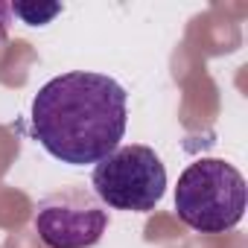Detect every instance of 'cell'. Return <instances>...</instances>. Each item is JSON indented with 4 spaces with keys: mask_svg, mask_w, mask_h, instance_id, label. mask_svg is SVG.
<instances>
[{
    "mask_svg": "<svg viewBox=\"0 0 248 248\" xmlns=\"http://www.w3.org/2000/svg\"><path fill=\"white\" fill-rule=\"evenodd\" d=\"M129 123V93L117 79L70 70L50 79L32 99V138L62 164L85 167L108 158Z\"/></svg>",
    "mask_w": 248,
    "mask_h": 248,
    "instance_id": "6da1fadb",
    "label": "cell"
},
{
    "mask_svg": "<svg viewBox=\"0 0 248 248\" xmlns=\"http://www.w3.org/2000/svg\"><path fill=\"white\" fill-rule=\"evenodd\" d=\"M248 202L242 172L222 158H199L175 187L178 219L199 233H225L239 225Z\"/></svg>",
    "mask_w": 248,
    "mask_h": 248,
    "instance_id": "7a4b0ae2",
    "label": "cell"
},
{
    "mask_svg": "<svg viewBox=\"0 0 248 248\" xmlns=\"http://www.w3.org/2000/svg\"><path fill=\"white\" fill-rule=\"evenodd\" d=\"M93 196L114 210L149 213L161 204L167 190V167L152 146H117L93 167Z\"/></svg>",
    "mask_w": 248,
    "mask_h": 248,
    "instance_id": "3957f363",
    "label": "cell"
},
{
    "mask_svg": "<svg viewBox=\"0 0 248 248\" xmlns=\"http://www.w3.org/2000/svg\"><path fill=\"white\" fill-rule=\"evenodd\" d=\"M32 228L47 248H93L108 228V207L93 190L70 184L35 204Z\"/></svg>",
    "mask_w": 248,
    "mask_h": 248,
    "instance_id": "277c9868",
    "label": "cell"
},
{
    "mask_svg": "<svg viewBox=\"0 0 248 248\" xmlns=\"http://www.w3.org/2000/svg\"><path fill=\"white\" fill-rule=\"evenodd\" d=\"M9 9L27 27H44L56 15H62V3H35V0H27V3H9Z\"/></svg>",
    "mask_w": 248,
    "mask_h": 248,
    "instance_id": "5b68a950",
    "label": "cell"
},
{
    "mask_svg": "<svg viewBox=\"0 0 248 248\" xmlns=\"http://www.w3.org/2000/svg\"><path fill=\"white\" fill-rule=\"evenodd\" d=\"M9 21H12V9H9V3L0 0V44H3L6 35H9Z\"/></svg>",
    "mask_w": 248,
    "mask_h": 248,
    "instance_id": "8992f818",
    "label": "cell"
}]
</instances>
